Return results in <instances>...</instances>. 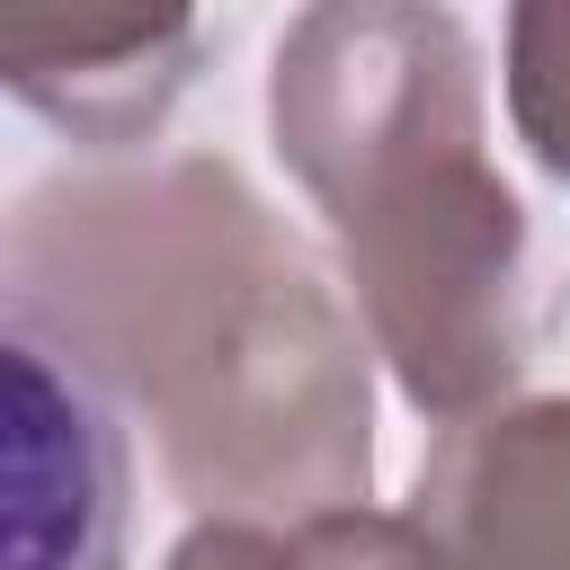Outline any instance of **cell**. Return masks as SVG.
I'll return each instance as SVG.
<instances>
[{
    "mask_svg": "<svg viewBox=\"0 0 570 570\" xmlns=\"http://www.w3.org/2000/svg\"><path fill=\"white\" fill-rule=\"evenodd\" d=\"M294 570H454L436 552V534L401 508H330L312 525H294Z\"/></svg>",
    "mask_w": 570,
    "mask_h": 570,
    "instance_id": "7",
    "label": "cell"
},
{
    "mask_svg": "<svg viewBox=\"0 0 570 570\" xmlns=\"http://www.w3.org/2000/svg\"><path fill=\"white\" fill-rule=\"evenodd\" d=\"M196 71V18H89V27H0V80L80 151H134L160 134Z\"/></svg>",
    "mask_w": 570,
    "mask_h": 570,
    "instance_id": "5",
    "label": "cell"
},
{
    "mask_svg": "<svg viewBox=\"0 0 570 570\" xmlns=\"http://www.w3.org/2000/svg\"><path fill=\"white\" fill-rule=\"evenodd\" d=\"M160 570H294V525H249V517H196Z\"/></svg>",
    "mask_w": 570,
    "mask_h": 570,
    "instance_id": "8",
    "label": "cell"
},
{
    "mask_svg": "<svg viewBox=\"0 0 570 570\" xmlns=\"http://www.w3.org/2000/svg\"><path fill=\"white\" fill-rule=\"evenodd\" d=\"M267 134L321 205L356 330L436 428L508 410L525 374V205L490 160L481 45L428 0H321L285 18Z\"/></svg>",
    "mask_w": 570,
    "mask_h": 570,
    "instance_id": "2",
    "label": "cell"
},
{
    "mask_svg": "<svg viewBox=\"0 0 570 570\" xmlns=\"http://www.w3.org/2000/svg\"><path fill=\"white\" fill-rule=\"evenodd\" d=\"M9 338L116 392L196 517L312 525L374 490V347L232 160L80 169L18 196Z\"/></svg>",
    "mask_w": 570,
    "mask_h": 570,
    "instance_id": "1",
    "label": "cell"
},
{
    "mask_svg": "<svg viewBox=\"0 0 570 570\" xmlns=\"http://www.w3.org/2000/svg\"><path fill=\"white\" fill-rule=\"evenodd\" d=\"M9 543L18 570L125 561V445L80 374L9 338Z\"/></svg>",
    "mask_w": 570,
    "mask_h": 570,
    "instance_id": "4",
    "label": "cell"
},
{
    "mask_svg": "<svg viewBox=\"0 0 570 570\" xmlns=\"http://www.w3.org/2000/svg\"><path fill=\"white\" fill-rule=\"evenodd\" d=\"M410 517L454 570H570V392L445 428L419 463Z\"/></svg>",
    "mask_w": 570,
    "mask_h": 570,
    "instance_id": "3",
    "label": "cell"
},
{
    "mask_svg": "<svg viewBox=\"0 0 570 570\" xmlns=\"http://www.w3.org/2000/svg\"><path fill=\"white\" fill-rule=\"evenodd\" d=\"M508 125L534 169L570 187V0L508 9Z\"/></svg>",
    "mask_w": 570,
    "mask_h": 570,
    "instance_id": "6",
    "label": "cell"
}]
</instances>
